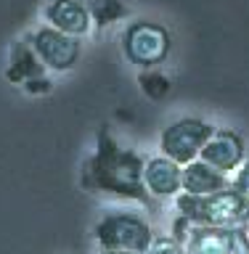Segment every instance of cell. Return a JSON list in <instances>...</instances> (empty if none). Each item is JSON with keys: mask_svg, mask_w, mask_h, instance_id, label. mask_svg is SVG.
<instances>
[{"mask_svg": "<svg viewBox=\"0 0 249 254\" xmlns=\"http://www.w3.org/2000/svg\"><path fill=\"white\" fill-rule=\"evenodd\" d=\"M143 186L151 198H175L183 193V167L162 154L149 156L143 164Z\"/></svg>", "mask_w": 249, "mask_h": 254, "instance_id": "obj_9", "label": "cell"}, {"mask_svg": "<svg viewBox=\"0 0 249 254\" xmlns=\"http://www.w3.org/2000/svg\"><path fill=\"white\" fill-rule=\"evenodd\" d=\"M231 188V178L218 170H212L207 162L196 159L183 167V193L191 196H212Z\"/></svg>", "mask_w": 249, "mask_h": 254, "instance_id": "obj_12", "label": "cell"}, {"mask_svg": "<svg viewBox=\"0 0 249 254\" xmlns=\"http://www.w3.org/2000/svg\"><path fill=\"white\" fill-rule=\"evenodd\" d=\"M95 241L103 252L146 254L154 241V230H151V222L138 212L111 209L95 222Z\"/></svg>", "mask_w": 249, "mask_h": 254, "instance_id": "obj_3", "label": "cell"}, {"mask_svg": "<svg viewBox=\"0 0 249 254\" xmlns=\"http://www.w3.org/2000/svg\"><path fill=\"white\" fill-rule=\"evenodd\" d=\"M85 8H87V13L93 16V24L95 27H111V24H117V21H122L127 13V5L122 3V0H80Z\"/></svg>", "mask_w": 249, "mask_h": 254, "instance_id": "obj_13", "label": "cell"}, {"mask_svg": "<svg viewBox=\"0 0 249 254\" xmlns=\"http://www.w3.org/2000/svg\"><path fill=\"white\" fill-rule=\"evenodd\" d=\"M51 87H53L51 77H37V79H32V82L24 85V90L32 93V95H37V93H51Z\"/></svg>", "mask_w": 249, "mask_h": 254, "instance_id": "obj_17", "label": "cell"}, {"mask_svg": "<svg viewBox=\"0 0 249 254\" xmlns=\"http://www.w3.org/2000/svg\"><path fill=\"white\" fill-rule=\"evenodd\" d=\"M172 236L186 246L188 254H244L249 252V233L247 228H210L194 225V222L178 217L172 222Z\"/></svg>", "mask_w": 249, "mask_h": 254, "instance_id": "obj_4", "label": "cell"}, {"mask_svg": "<svg viewBox=\"0 0 249 254\" xmlns=\"http://www.w3.org/2000/svg\"><path fill=\"white\" fill-rule=\"evenodd\" d=\"M231 186H234L236 190H242V193L249 198V159L234 172V178H231Z\"/></svg>", "mask_w": 249, "mask_h": 254, "instance_id": "obj_16", "label": "cell"}, {"mask_svg": "<svg viewBox=\"0 0 249 254\" xmlns=\"http://www.w3.org/2000/svg\"><path fill=\"white\" fill-rule=\"evenodd\" d=\"M199 159L207 162L212 170L234 178V172L247 162V143L231 127H215L212 138L207 140V146L202 148V156Z\"/></svg>", "mask_w": 249, "mask_h": 254, "instance_id": "obj_8", "label": "cell"}, {"mask_svg": "<svg viewBox=\"0 0 249 254\" xmlns=\"http://www.w3.org/2000/svg\"><path fill=\"white\" fill-rule=\"evenodd\" d=\"M146 254H188V252L172 233H167V236H154Z\"/></svg>", "mask_w": 249, "mask_h": 254, "instance_id": "obj_15", "label": "cell"}, {"mask_svg": "<svg viewBox=\"0 0 249 254\" xmlns=\"http://www.w3.org/2000/svg\"><path fill=\"white\" fill-rule=\"evenodd\" d=\"M43 19L48 21V27L77 40L87 37L93 29V16L87 13V8L80 0H51L43 8Z\"/></svg>", "mask_w": 249, "mask_h": 254, "instance_id": "obj_10", "label": "cell"}, {"mask_svg": "<svg viewBox=\"0 0 249 254\" xmlns=\"http://www.w3.org/2000/svg\"><path fill=\"white\" fill-rule=\"evenodd\" d=\"M29 43L35 48L37 59L43 61L45 69L51 71H72L77 66L80 56H83V43L72 35H64V32L53 29V27H40L37 32L29 35Z\"/></svg>", "mask_w": 249, "mask_h": 254, "instance_id": "obj_7", "label": "cell"}, {"mask_svg": "<svg viewBox=\"0 0 249 254\" xmlns=\"http://www.w3.org/2000/svg\"><path fill=\"white\" fill-rule=\"evenodd\" d=\"M215 125L202 117H180L170 122L159 135V154L186 167L202 156V148L212 138Z\"/></svg>", "mask_w": 249, "mask_h": 254, "instance_id": "obj_6", "label": "cell"}, {"mask_svg": "<svg viewBox=\"0 0 249 254\" xmlns=\"http://www.w3.org/2000/svg\"><path fill=\"white\" fill-rule=\"evenodd\" d=\"M143 164L146 159L138 151L122 148L109 127H101L93 154L80 167V186L87 193H106L151 206V196L143 186Z\"/></svg>", "mask_w": 249, "mask_h": 254, "instance_id": "obj_1", "label": "cell"}, {"mask_svg": "<svg viewBox=\"0 0 249 254\" xmlns=\"http://www.w3.org/2000/svg\"><path fill=\"white\" fill-rule=\"evenodd\" d=\"M37 77H45V66L43 61L37 59L35 48H32L29 37L27 40H16L8 51V66H5V79L11 85H19L24 87L27 82Z\"/></svg>", "mask_w": 249, "mask_h": 254, "instance_id": "obj_11", "label": "cell"}, {"mask_svg": "<svg viewBox=\"0 0 249 254\" xmlns=\"http://www.w3.org/2000/svg\"><path fill=\"white\" fill-rule=\"evenodd\" d=\"M175 209H178V217L194 222V225L231 228V230L249 228V198L234 186L212 196L178 193L175 196Z\"/></svg>", "mask_w": 249, "mask_h": 254, "instance_id": "obj_2", "label": "cell"}, {"mask_svg": "<svg viewBox=\"0 0 249 254\" xmlns=\"http://www.w3.org/2000/svg\"><path fill=\"white\" fill-rule=\"evenodd\" d=\"M247 233H249V228H247Z\"/></svg>", "mask_w": 249, "mask_h": 254, "instance_id": "obj_19", "label": "cell"}, {"mask_svg": "<svg viewBox=\"0 0 249 254\" xmlns=\"http://www.w3.org/2000/svg\"><path fill=\"white\" fill-rule=\"evenodd\" d=\"M172 51V35L157 21H133L122 32L125 59L141 69H157Z\"/></svg>", "mask_w": 249, "mask_h": 254, "instance_id": "obj_5", "label": "cell"}, {"mask_svg": "<svg viewBox=\"0 0 249 254\" xmlns=\"http://www.w3.org/2000/svg\"><path fill=\"white\" fill-rule=\"evenodd\" d=\"M138 85H141V90L149 95V98H165L167 93H170V79H167L162 71H157V69H146L143 74H138Z\"/></svg>", "mask_w": 249, "mask_h": 254, "instance_id": "obj_14", "label": "cell"}, {"mask_svg": "<svg viewBox=\"0 0 249 254\" xmlns=\"http://www.w3.org/2000/svg\"><path fill=\"white\" fill-rule=\"evenodd\" d=\"M103 254H135V252H103Z\"/></svg>", "mask_w": 249, "mask_h": 254, "instance_id": "obj_18", "label": "cell"}]
</instances>
